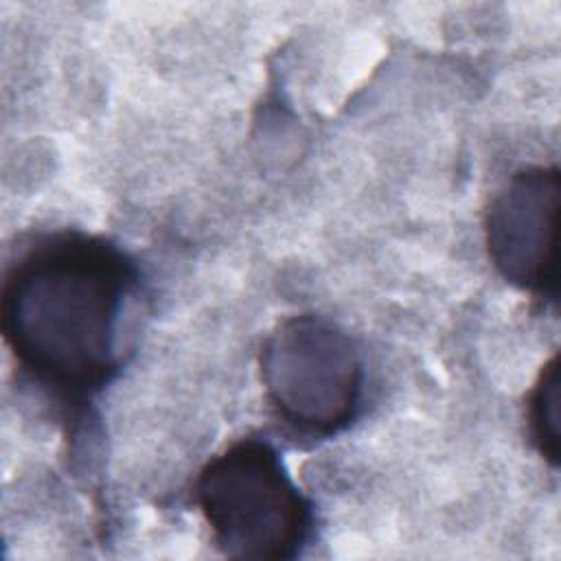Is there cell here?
<instances>
[{
    "mask_svg": "<svg viewBox=\"0 0 561 561\" xmlns=\"http://www.w3.org/2000/svg\"><path fill=\"white\" fill-rule=\"evenodd\" d=\"M193 500L215 548L232 559H296L313 533V504L261 438H239L213 456Z\"/></svg>",
    "mask_w": 561,
    "mask_h": 561,
    "instance_id": "obj_2",
    "label": "cell"
},
{
    "mask_svg": "<svg viewBox=\"0 0 561 561\" xmlns=\"http://www.w3.org/2000/svg\"><path fill=\"white\" fill-rule=\"evenodd\" d=\"M259 368L270 408L302 436L331 438L359 414L362 355L353 337L324 316L280 320L261 346Z\"/></svg>",
    "mask_w": 561,
    "mask_h": 561,
    "instance_id": "obj_3",
    "label": "cell"
},
{
    "mask_svg": "<svg viewBox=\"0 0 561 561\" xmlns=\"http://www.w3.org/2000/svg\"><path fill=\"white\" fill-rule=\"evenodd\" d=\"M561 173L557 167L517 169L484 213V245L493 270L513 287L557 302Z\"/></svg>",
    "mask_w": 561,
    "mask_h": 561,
    "instance_id": "obj_4",
    "label": "cell"
},
{
    "mask_svg": "<svg viewBox=\"0 0 561 561\" xmlns=\"http://www.w3.org/2000/svg\"><path fill=\"white\" fill-rule=\"evenodd\" d=\"M136 294L138 267L107 237L42 232L4 270L2 340L50 401L81 408L121 370L123 316Z\"/></svg>",
    "mask_w": 561,
    "mask_h": 561,
    "instance_id": "obj_1",
    "label": "cell"
},
{
    "mask_svg": "<svg viewBox=\"0 0 561 561\" xmlns=\"http://www.w3.org/2000/svg\"><path fill=\"white\" fill-rule=\"evenodd\" d=\"M559 410H561L559 355H552L541 366L539 377L526 399V423H528L530 443L550 467H557L561 460Z\"/></svg>",
    "mask_w": 561,
    "mask_h": 561,
    "instance_id": "obj_5",
    "label": "cell"
}]
</instances>
